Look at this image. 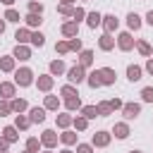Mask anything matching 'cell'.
<instances>
[{
	"label": "cell",
	"instance_id": "1",
	"mask_svg": "<svg viewBox=\"0 0 153 153\" xmlns=\"http://www.w3.org/2000/svg\"><path fill=\"white\" fill-rule=\"evenodd\" d=\"M17 84L29 86V84H31V72H29V69H19V72H17Z\"/></svg>",
	"mask_w": 153,
	"mask_h": 153
},
{
	"label": "cell",
	"instance_id": "2",
	"mask_svg": "<svg viewBox=\"0 0 153 153\" xmlns=\"http://www.w3.org/2000/svg\"><path fill=\"white\" fill-rule=\"evenodd\" d=\"M98 79H100V84H112L115 81V72L112 69H100L98 72Z\"/></svg>",
	"mask_w": 153,
	"mask_h": 153
},
{
	"label": "cell",
	"instance_id": "3",
	"mask_svg": "<svg viewBox=\"0 0 153 153\" xmlns=\"http://www.w3.org/2000/svg\"><path fill=\"white\" fill-rule=\"evenodd\" d=\"M81 79H84V67H81V65H79V67H72V69H69V81H76V84H79Z\"/></svg>",
	"mask_w": 153,
	"mask_h": 153
},
{
	"label": "cell",
	"instance_id": "4",
	"mask_svg": "<svg viewBox=\"0 0 153 153\" xmlns=\"http://www.w3.org/2000/svg\"><path fill=\"white\" fill-rule=\"evenodd\" d=\"M108 139H110V136H108L105 131H98V134L93 136V143H96V146H105V143H108Z\"/></svg>",
	"mask_w": 153,
	"mask_h": 153
},
{
	"label": "cell",
	"instance_id": "5",
	"mask_svg": "<svg viewBox=\"0 0 153 153\" xmlns=\"http://www.w3.org/2000/svg\"><path fill=\"white\" fill-rule=\"evenodd\" d=\"M120 48H124V50L131 48V36H129V33H122V36H120Z\"/></svg>",
	"mask_w": 153,
	"mask_h": 153
},
{
	"label": "cell",
	"instance_id": "6",
	"mask_svg": "<svg viewBox=\"0 0 153 153\" xmlns=\"http://www.w3.org/2000/svg\"><path fill=\"white\" fill-rule=\"evenodd\" d=\"M124 115H127V117H136V115H139V105H134V103L124 105Z\"/></svg>",
	"mask_w": 153,
	"mask_h": 153
},
{
	"label": "cell",
	"instance_id": "7",
	"mask_svg": "<svg viewBox=\"0 0 153 153\" xmlns=\"http://www.w3.org/2000/svg\"><path fill=\"white\" fill-rule=\"evenodd\" d=\"M31 120H33V122H43V120H45V112H43L41 108H33V110H31Z\"/></svg>",
	"mask_w": 153,
	"mask_h": 153
},
{
	"label": "cell",
	"instance_id": "8",
	"mask_svg": "<svg viewBox=\"0 0 153 153\" xmlns=\"http://www.w3.org/2000/svg\"><path fill=\"white\" fill-rule=\"evenodd\" d=\"M127 74H129V79H131V81H136V79H141V69H139V67H134V65H131V67L127 69Z\"/></svg>",
	"mask_w": 153,
	"mask_h": 153
},
{
	"label": "cell",
	"instance_id": "9",
	"mask_svg": "<svg viewBox=\"0 0 153 153\" xmlns=\"http://www.w3.org/2000/svg\"><path fill=\"white\" fill-rule=\"evenodd\" d=\"M62 33H65V36H74V33H76V24H65V26H62Z\"/></svg>",
	"mask_w": 153,
	"mask_h": 153
},
{
	"label": "cell",
	"instance_id": "10",
	"mask_svg": "<svg viewBox=\"0 0 153 153\" xmlns=\"http://www.w3.org/2000/svg\"><path fill=\"white\" fill-rule=\"evenodd\" d=\"M115 134H117L120 139H124V136L129 134V129H127V124H117V127H115Z\"/></svg>",
	"mask_w": 153,
	"mask_h": 153
},
{
	"label": "cell",
	"instance_id": "11",
	"mask_svg": "<svg viewBox=\"0 0 153 153\" xmlns=\"http://www.w3.org/2000/svg\"><path fill=\"white\" fill-rule=\"evenodd\" d=\"M100 19H103V17H100V14H96V12H91V14H88V24H91V26H98V24H100Z\"/></svg>",
	"mask_w": 153,
	"mask_h": 153
},
{
	"label": "cell",
	"instance_id": "12",
	"mask_svg": "<svg viewBox=\"0 0 153 153\" xmlns=\"http://www.w3.org/2000/svg\"><path fill=\"white\" fill-rule=\"evenodd\" d=\"M43 143H45V146H53V143H55V134H53V131H45V134H43Z\"/></svg>",
	"mask_w": 153,
	"mask_h": 153
},
{
	"label": "cell",
	"instance_id": "13",
	"mask_svg": "<svg viewBox=\"0 0 153 153\" xmlns=\"http://www.w3.org/2000/svg\"><path fill=\"white\" fill-rule=\"evenodd\" d=\"M115 26H117V19H115V17H105V29H108V31H112Z\"/></svg>",
	"mask_w": 153,
	"mask_h": 153
},
{
	"label": "cell",
	"instance_id": "14",
	"mask_svg": "<svg viewBox=\"0 0 153 153\" xmlns=\"http://www.w3.org/2000/svg\"><path fill=\"white\" fill-rule=\"evenodd\" d=\"M14 57H19V60H26V57H29V50H26V48H17V50H14Z\"/></svg>",
	"mask_w": 153,
	"mask_h": 153
},
{
	"label": "cell",
	"instance_id": "15",
	"mask_svg": "<svg viewBox=\"0 0 153 153\" xmlns=\"http://www.w3.org/2000/svg\"><path fill=\"white\" fill-rule=\"evenodd\" d=\"M91 57H93L91 50H84V53H81V67H84V65H91Z\"/></svg>",
	"mask_w": 153,
	"mask_h": 153
},
{
	"label": "cell",
	"instance_id": "16",
	"mask_svg": "<svg viewBox=\"0 0 153 153\" xmlns=\"http://www.w3.org/2000/svg\"><path fill=\"white\" fill-rule=\"evenodd\" d=\"M84 115H86V117H96V115H98V110H96L93 105H86V108H84Z\"/></svg>",
	"mask_w": 153,
	"mask_h": 153
},
{
	"label": "cell",
	"instance_id": "17",
	"mask_svg": "<svg viewBox=\"0 0 153 153\" xmlns=\"http://www.w3.org/2000/svg\"><path fill=\"white\" fill-rule=\"evenodd\" d=\"M5 19H10V22H19V14H17L14 10H7V14H5Z\"/></svg>",
	"mask_w": 153,
	"mask_h": 153
},
{
	"label": "cell",
	"instance_id": "18",
	"mask_svg": "<svg viewBox=\"0 0 153 153\" xmlns=\"http://www.w3.org/2000/svg\"><path fill=\"white\" fill-rule=\"evenodd\" d=\"M139 24H141L139 17H136V14H129V26H131V29H139Z\"/></svg>",
	"mask_w": 153,
	"mask_h": 153
},
{
	"label": "cell",
	"instance_id": "19",
	"mask_svg": "<svg viewBox=\"0 0 153 153\" xmlns=\"http://www.w3.org/2000/svg\"><path fill=\"white\" fill-rule=\"evenodd\" d=\"M100 48H105V50H108V48H112V41H110V36H103V38H100Z\"/></svg>",
	"mask_w": 153,
	"mask_h": 153
},
{
	"label": "cell",
	"instance_id": "20",
	"mask_svg": "<svg viewBox=\"0 0 153 153\" xmlns=\"http://www.w3.org/2000/svg\"><path fill=\"white\" fill-rule=\"evenodd\" d=\"M50 84H53V81H50V76H43V79H38V86H41V88H50Z\"/></svg>",
	"mask_w": 153,
	"mask_h": 153
},
{
	"label": "cell",
	"instance_id": "21",
	"mask_svg": "<svg viewBox=\"0 0 153 153\" xmlns=\"http://www.w3.org/2000/svg\"><path fill=\"white\" fill-rule=\"evenodd\" d=\"M5 139H7V141H14V139H17V134H14V129H12V127H7V129H5Z\"/></svg>",
	"mask_w": 153,
	"mask_h": 153
},
{
	"label": "cell",
	"instance_id": "22",
	"mask_svg": "<svg viewBox=\"0 0 153 153\" xmlns=\"http://www.w3.org/2000/svg\"><path fill=\"white\" fill-rule=\"evenodd\" d=\"M62 69H65V67H62V62H53V65H50V72H55V74H60Z\"/></svg>",
	"mask_w": 153,
	"mask_h": 153
},
{
	"label": "cell",
	"instance_id": "23",
	"mask_svg": "<svg viewBox=\"0 0 153 153\" xmlns=\"http://www.w3.org/2000/svg\"><path fill=\"white\" fill-rule=\"evenodd\" d=\"M88 84H91V86H100V79H98V72H93V74H91V79H88Z\"/></svg>",
	"mask_w": 153,
	"mask_h": 153
},
{
	"label": "cell",
	"instance_id": "24",
	"mask_svg": "<svg viewBox=\"0 0 153 153\" xmlns=\"http://www.w3.org/2000/svg\"><path fill=\"white\" fill-rule=\"evenodd\" d=\"M110 110H112V105H110V103H103V105L98 108V112H100V115H108Z\"/></svg>",
	"mask_w": 153,
	"mask_h": 153
},
{
	"label": "cell",
	"instance_id": "25",
	"mask_svg": "<svg viewBox=\"0 0 153 153\" xmlns=\"http://www.w3.org/2000/svg\"><path fill=\"white\" fill-rule=\"evenodd\" d=\"M26 22H29L31 26H36V24H41V19H38L36 14H29V17H26Z\"/></svg>",
	"mask_w": 153,
	"mask_h": 153
},
{
	"label": "cell",
	"instance_id": "26",
	"mask_svg": "<svg viewBox=\"0 0 153 153\" xmlns=\"http://www.w3.org/2000/svg\"><path fill=\"white\" fill-rule=\"evenodd\" d=\"M31 41H33V45H43V36H41V33H33Z\"/></svg>",
	"mask_w": 153,
	"mask_h": 153
},
{
	"label": "cell",
	"instance_id": "27",
	"mask_svg": "<svg viewBox=\"0 0 153 153\" xmlns=\"http://www.w3.org/2000/svg\"><path fill=\"white\" fill-rule=\"evenodd\" d=\"M0 91H2L5 96H12V84H2V86H0Z\"/></svg>",
	"mask_w": 153,
	"mask_h": 153
},
{
	"label": "cell",
	"instance_id": "28",
	"mask_svg": "<svg viewBox=\"0 0 153 153\" xmlns=\"http://www.w3.org/2000/svg\"><path fill=\"white\" fill-rule=\"evenodd\" d=\"M12 108H14V110H19V112H22V110H24V108H26V103H24V100H14V103H12Z\"/></svg>",
	"mask_w": 153,
	"mask_h": 153
},
{
	"label": "cell",
	"instance_id": "29",
	"mask_svg": "<svg viewBox=\"0 0 153 153\" xmlns=\"http://www.w3.org/2000/svg\"><path fill=\"white\" fill-rule=\"evenodd\" d=\"M143 100H153V88H143Z\"/></svg>",
	"mask_w": 153,
	"mask_h": 153
},
{
	"label": "cell",
	"instance_id": "30",
	"mask_svg": "<svg viewBox=\"0 0 153 153\" xmlns=\"http://www.w3.org/2000/svg\"><path fill=\"white\" fill-rule=\"evenodd\" d=\"M17 38H19V41H29L31 36H29V31H17Z\"/></svg>",
	"mask_w": 153,
	"mask_h": 153
},
{
	"label": "cell",
	"instance_id": "31",
	"mask_svg": "<svg viewBox=\"0 0 153 153\" xmlns=\"http://www.w3.org/2000/svg\"><path fill=\"white\" fill-rule=\"evenodd\" d=\"M139 50H141L143 55H148V53H151V48H148V43H143V41L139 43Z\"/></svg>",
	"mask_w": 153,
	"mask_h": 153
},
{
	"label": "cell",
	"instance_id": "32",
	"mask_svg": "<svg viewBox=\"0 0 153 153\" xmlns=\"http://www.w3.org/2000/svg\"><path fill=\"white\" fill-rule=\"evenodd\" d=\"M62 141H65V143H72V141H74V134H69V131L62 134Z\"/></svg>",
	"mask_w": 153,
	"mask_h": 153
},
{
	"label": "cell",
	"instance_id": "33",
	"mask_svg": "<svg viewBox=\"0 0 153 153\" xmlns=\"http://www.w3.org/2000/svg\"><path fill=\"white\" fill-rule=\"evenodd\" d=\"M29 7H31V14H36V12H38V14H41V5H36V2H31V5H29Z\"/></svg>",
	"mask_w": 153,
	"mask_h": 153
},
{
	"label": "cell",
	"instance_id": "34",
	"mask_svg": "<svg viewBox=\"0 0 153 153\" xmlns=\"http://www.w3.org/2000/svg\"><path fill=\"white\" fill-rule=\"evenodd\" d=\"M2 69H12V60H10V57L2 60Z\"/></svg>",
	"mask_w": 153,
	"mask_h": 153
},
{
	"label": "cell",
	"instance_id": "35",
	"mask_svg": "<svg viewBox=\"0 0 153 153\" xmlns=\"http://www.w3.org/2000/svg\"><path fill=\"white\" fill-rule=\"evenodd\" d=\"M45 105H48V108H57V100H55V98H53V96H50V98H48V100H45Z\"/></svg>",
	"mask_w": 153,
	"mask_h": 153
},
{
	"label": "cell",
	"instance_id": "36",
	"mask_svg": "<svg viewBox=\"0 0 153 153\" xmlns=\"http://www.w3.org/2000/svg\"><path fill=\"white\" fill-rule=\"evenodd\" d=\"M10 112V105L7 103H0V115H7Z\"/></svg>",
	"mask_w": 153,
	"mask_h": 153
},
{
	"label": "cell",
	"instance_id": "37",
	"mask_svg": "<svg viewBox=\"0 0 153 153\" xmlns=\"http://www.w3.org/2000/svg\"><path fill=\"white\" fill-rule=\"evenodd\" d=\"M57 122H60V124H62V127H67V124H69V117H67V115H62V117H60V120H57Z\"/></svg>",
	"mask_w": 153,
	"mask_h": 153
},
{
	"label": "cell",
	"instance_id": "38",
	"mask_svg": "<svg viewBox=\"0 0 153 153\" xmlns=\"http://www.w3.org/2000/svg\"><path fill=\"white\" fill-rule=\"evenodd\" d=\"M69 48H81V41H79V38H74V41L69 43Z\"/></svg>",
	"mask_w": 153,
	"mask_h": 153
},
{
	"label": "cell",
	"instance_id": "39",
	"mask_svg": "<svg viewBox=\"0 0 153 153\" xmlns=\"http://www.w3.org/2000/svg\"><path fill=\"white\" fill-rule=\"evenodd\" d=\"M57 50H60V53H67V50H69V45H67V43H60V45H57Z\"/></svg>",
	"mask_w": 153,
	"mask_h": 153
},
{
	"label": "cell",
	"instance_id": "40",
	"mask_svg": "<svg viewBox=\"0 0 153 153\" xmlns=\"http://www.w3.org/2000/svg\"><path fill=\"white\" fill-rule=\"evenodd\" d=\"M36 146H38V141H36V139H31V141H29V151H36Z\"/></svg>",
	"mask_w": 153,
	"mask_h": 153
},
{
	"label": "cell",
	"instance_id": "41",
	"mask_svg": "<svg viewBox=\"0 0 153 153\" xmlns=\"http://www.w3.org/2000/svg\"><path fill=\"white\" fill-rule=\"evenodd\" d=\"M79 153H91V146H79Z\"/></svg>",
	"mask_w": 153,
	"mask_h": 153
},
{
	"label": "cell",
	"instance_id": "42",
	"mask_svg": "<svg viewBox=\"0 0 153 153\" xmlns=\"http://www.w3.org/2000/svg\"><path fill=\"white\" fill-rule=\"evenodd\" d=\"M148 72H151V74H153V60H151V62H148Z\"/></svg>",
	"mask_w": 153,
	"mask_h": 153
},
{
	"label": "cell",
	"instance_id": "43",
	"mask_svg": "<svg viewBox=\"0 0 153 153\" xmlns=\"http://www.w3.org/2000/svg\"><path fill=\"white\" fill-rule=\"evenodd\" d=\"M148 24H153V12H148Z\"/></svg>",
	"mask_w": 153,
	"mask_h": 153
},
{
	"label": "cell",
	"instance_id": "44",
	"mask_svg": "<svg viewBox=\"0 0 153 153\" xmlns=\"http://www.w3.org/2000/svg\"><path fill=\"white\" fill-rule=\"evenodd\" d=\"M2 148H5V141H2V139H0V151H2Z\"/></svg>",
	"mask_w": 153,
	"mask_h": 153
},
{
	"label": "cell",
	"instance_id": "45",
	"mask_svg": "<svg viewBox=\"0 0 153 153\" xmlns=\"http://www.w3.org/2000/svg\"><path fill=\"white\" fill-rule=\"evenodd\" d=\"M2 31H5V24H2V22H0V33H2Z\"/></svg>",
	"mask_w": 153,
	"mask_h": 153
},
{
	"label": "cell",
	"instance_id": "46",
	"mask_svg": "<svg viewBox=\"0 0 153 153\" xmlns=\"http://www.w3.org/2000/svg\"><path fill=\"white\" fill-rule=\"evenodd\" d=\"M2 2H7V5H10V2H12V0H2Z\"/></svg>",
	"mask_w": 153,
	"mask_h": 153
},
{
	"label": "cell",
	"instance_id": "47",
	"mask_svg": "<svg viewBox=\"0 0 153 153\" xmlns=\"http://www.w3.org/2000/svg\"><path fill=\"white\" fill-rule=\"evenodd\" d=\"M62 153H69V151H62Z\"/></svg>",
	"mask_w": 153,
	"mask_h": 153
},
{
	"label": "cell",
	"instance_id": "48",
	"mask_svg": "<svg viewBox=\"0 0 153 153\" xmlns=\"http://www.w3.org/2000/svg\"><path fill=\"white\" fill-rule=\"evenodd\" d=\"M67 2H69V0H67Z\"/></svg>",
	"mask_w": 153,
	"mask_h": 153
},
{
	"label": "cell",
	"instance_id": "49",
	"mask_svg": "<svg viewBox=\"0 0 153 153\" xmlns=\"http://www.w3.org/2000/svg\"><path fill=\"white\" fill-rule=\"evenodd\" d=\"M29 153H31V151H29Z\"/></svg>",
	"mask_w": 153,
	"mask_h": 153
},
{
	"label": "cell",
	"instance_id": "50",
	"mask_svg": "<svg viewBox=\"0 0 153 153\" xmlns=\"http://www.w3.org/2000/svg\"><path fill=\"white\" fill-rule=\"evenodd\" d=\"M134 153H136V151H134Z\"/></svg>",
	"mask_w": 153,
	"mask_h": 153
}]
</instances>
